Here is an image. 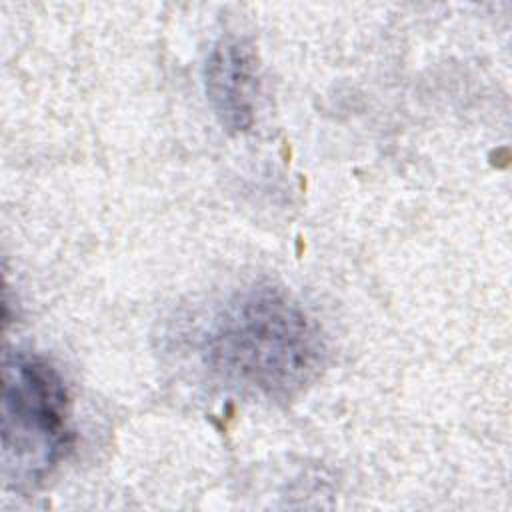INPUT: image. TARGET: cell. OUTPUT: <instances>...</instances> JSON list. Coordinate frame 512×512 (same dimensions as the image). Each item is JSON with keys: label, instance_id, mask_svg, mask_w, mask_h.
Wrapping results in <instances>:
<instances>
[{"label": "cell", "instance_id": "cell-1", "mask_svg": "<svg viewBox=\"0 0 512 512\" xmlns=\"http://www.w3.org/2000/svg\"><path fill=\"white\" fill-rule=\"evenodd\" d=\"M204 356L230 388L276 402L298 396L316 380L324 342L316 322L290 294L256 286L218 312Z\"/></svg>", "mask_w": 512, "mask_h": 512}, {"label": "cell", "instance_id": "cell-2", "mask_svg": "<svg viewBox=\"0 0 512 512\" xmlns=\"http://www.w3.org/2000/svg\"><path fill=\"white\" fill-rule=\"evenodd\" d=\"M66 386L44 358L6 354L2 366V460L16 484H36L70 448Z\"/></svg>", "mask_w": 512, "mask_h": 512}, {"label": "cell", "instance_id": "cell-3", "mask_svg": "<svg viewBox=\"0 0 512 512\" xmlns=\"http://www.w3.org/2000/svg\"><path fill=\"white\" fill-rule=\"evenodd\" d=\"M206 98L230 132L252 126L260 92L256 54L238 38H222L210 52L204 68Z\"/></svg>", "mask_w": 512, "mask_h": 512}]
</instances>
